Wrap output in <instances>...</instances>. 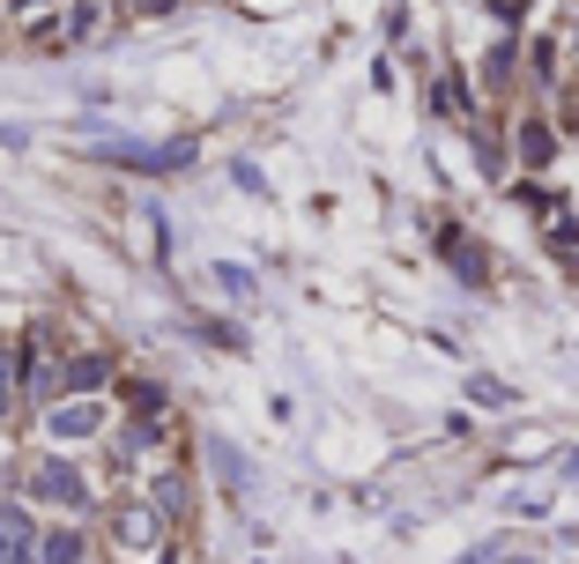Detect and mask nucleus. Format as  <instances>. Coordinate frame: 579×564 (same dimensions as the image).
<instances>
[{
  "label": "nucleus",
  "instance_id": "nucleus-14",
  "mask_svg": "<svg viewBox=\"0 0 579 564\" xmlns=\"http://www.w3.org/2000/svg\"><path fill=\"white\" fill-rule=\"evenodd\" d=\"M141 8H149V15H164V8H178V0H141Z\"/></svg>",
  "mask_w": 579,
  "mask_h": 564
},
{
  "label": "nucleus",
  "instance_id": "nucleus-2",
  "mask_svg": "<svg viewBox=\"0 0 579 564\" xmlns=\"http://www.w3.org/2000/svg\"><path fill=\"white\" fill-rule=\"evenodd\" d=\"M0 564H38V527L23 505H0Z\"/></svg>",
  "mask_w": 579,
  "mask_h": 564
},
{
  "label": "nucleus",
  "instance_id": "nucleus-3",
  "mask_svg": "<svg viewBox=\"0 0 579 564\" xmlns=\"http://www.w3.org/2000/svg\"><path fill=\"white\" fill-rule=\"evenodd\" d=\"M112 535H120V550L149 557V550H157V513H141V505H134V513H120V520H112Z\"/></svg>",
  "mask_w": 579,
  "mask_h": 564
},
{
  "label": "nucleus",
  "instance_id": "nucleus-12",
  "mask_svg": "<svg viewBox=\"0 0 579 564\" xmlns=\"http://www.w3.org/2000/svg\"><path fill=\"white\" fill-rule=\"evenodd\" d=\"M89 30H97V8H89V0H83V8L67 15V38H89Z\"/></svg>",
  "mask_w": 579,
  "mask_h": 564
},
{
  "label": "nucleus",
  "instance_id": "nucleus-1",
  "mask_svg": "<svg viewBox=\"0 0 579 564\" xmlns=\"http://www.w3.org/2000/svg\"><path fill=\"white\" fill-rule=\"evenodd\" d=\"M30 490H38L45 505H60V513H83V505H89V483L67 468V461H45L38 476H30Z\"/></svg>",
  "mask_w": 579,
  "mask_h": 564
},
{
  "label": "nucleus",
  "instance_id": "nucleus-10",
  "mask_svg": "<svg viewBox=\"0 0 579 564\" xmlns=\"http://www.w3.org/2000/svg\"><path fill=\"white\" fill-rule=\"evenodd\" d=\"M468 394H476V402H491V408H505V402H513V394H505L497 379H468Z\"/></svg>",
  "mask_w": 579,
  "mask_h": 564
},
{
  "label": "nucleus",
  "instance_id": "nucleus-9",
  "mask_svg": "<svg viewBox=\"0 0 579 564\" xmlns=\"http://www.w3.org/2000/svg\"><path fill=\"white\" fill-rule=\"evenodd\" d=\"M52 387H67V371L60 364H30V394H52Z\"/></svg>",
  "mask_w": 579,
  "mask_h": 564
},
{
  "label": "nucleus",
  "instance_id": "nucleus-11",
  "mask_svg": "<svg viewBox=\"0 0 579 564\" xmlns=\"http://www.w3.org/2000/svg\"><path fill=\"white\" fill-rule=\"evenodd\" d=\"M8 402H15V357L0 350V416H8Z\"/></svg>",
  "mask_w": 579,
  "mask_h": 564
},
{
  "label": "nucleus",
  "instance_id": "nucleus-8",
  "mask_svg": "<svg viewBox=\"0 0 579 564\" xmlns=\"http://www.w3.org/2000/svg\"><path fill=\"white\" fill-rule=\"evenodd\" d=\"M446 253H454V268L468 282H483V245H468V238H446Z\"/></svg>",
  "mask_w": 579,
  "mask_h": 564
},
{
  "label": "nucleus",
  "instance_id": "nucleus-4",
  "mask_svg": "<svg viewBox=\"0 0 579 564\" xmlns=\"http://www.w3.org/2000/svg\"><path fill=\"white\" fill-rule=\"evenodd\" d=\"M45 431H52V439H89V431H97V402H67V408H52V416H45Z\"/></svg>",
  "mask_w": 579,
  "mask_h": 564
},
{
  "label": "nucleus",
  "instance_id": "nucleus-6",
  "mask_svg": "<svg viewBox=\"0 0 579 564\" xmlns=\"http://www.w3.org/2000/svg\"><path fill=\"white\" fill-rule=\"evenodd\" d=\"M520 157H528V163H550V157H557L550 126H520Z\"/></svg>",
  "mask_w": 579,
  "mask_h": 564
},
{
  "label": "nucleus",
  "instance_id": "nucleus-7",
  "mask_svg": "<svg viewBox=\"0 0 579 564\" xmlns=\"http://www.w3.org/2000/svg\"><path fill=\"white\" fill-rule=\"evenodd\" d=\"M67 387H75V394H97V387H104V357H83V364H67Z\"/></svg>",
  "mask_w": 579,
  "mask_h": 564
},
{
  "label": "nucleus",
  "instance_id": "nucleus-5",
  "mask_svg": "<svg viewBox=\"0 0 579 564\" xmlns=\"http://www.w3.org/2000/svg\"><path fill=\"white\" fill-rule=\"evenodd\" d=\"M38 564H83V535L75 527H52L38 542Z\"/></svg>",
  "mask_w": 579,
  "mask_h": 564
},
{
  "label": "nucleus",
  "instance_id": "nucleus-13",
  "mask_svg": "<svg viewBox=\"0 0 579 564\" xmlns=\"http://www.w3.org/2000/svg\"><path fill=\"white\" fill-rule=\"evenodd\" d=\"M178 498H186V490H178V476H164V483H157V513H178Z\"/></svg>",
  "mask_w": 579,
  "mask_h": 564
}]
</instances>
